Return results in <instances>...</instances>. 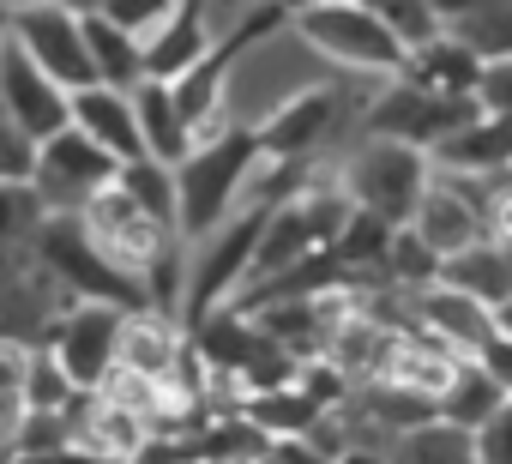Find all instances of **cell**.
I'll return each instance as SVG.
<instances>
[{
    "label": "cell",
    "mask_w": 512,
    "mask_h": 464,
    "mask_svg": "<svg viewBox=\"0 0 512 464\" xmlns=\"http://www.w3.org/2000/svg\"><path fill=\"white\" fill-rule=\"evenodd\" d=\"M332 79H338V73H332L290 25H278V31L253 37L247 49L229 55V73H223V115H229V127H241V133H260L284 103H296V97H308V91H320V85H332Z\"/></svg>",
    "instance_id": "1"
},
{
    "label": "cell",
    "mask_w": 512,
    "mask_h": 464,
    "mask_svg": "<svg viewBox=\"0 0 512 464\" xmlns=\"http://www.w3.org/2000/svg\"><path fill=\"white\" fill-rule=\"evenodd\" d=\"M260 169V133H217L205 145H193L175 163V236L199 242L211 229L247 205V181Z\"/></svg>",
    "instance_id": "2"
},
{
    "label": "cell",
    "mask_w": 512,
    "mask_h": 464,
    "mask_svg": "<svg viewBox=\"0 0 512 464\" xmlns=\"http://www.w3.org/2000/svg\"><path fill=\"white\" fill-rule=\"evenodd\" d=\"M290 31L338 73V79H368L386 85L404 73V49L392 43V31L362 7V0H308L290 13Z\"/></svg>",
    "instance_id": "3"
},
{
    "label": "cell",
    "mask_w": 512,
    "mask_h": 464,
    "mask_svg": "<svg viewBox=\"0 0 512 464\" xmlns=\"http://www.w3.org/2000/svg\"><path fill=\"white\" fill-rule=\"evenodd\" d=\"M332 175H338L350 211H362V217H374V223H386V229H404L410 211H416V199H422L428 181H434V163H428V151H416V145L356 133Z\"/></svg>",
    "instance_id": "4"
},
{
    "label": "cell",
    "mask_w": 512,
    "mask_h": 464,
    "mask_svg": "<svg viewBox=\"0 0 512 464\" xmlns=\"http://www.w3.org/2000/svg\"><path fill=\"white\" fill-rule=\"evenodd\" d=\"M79 229H85V242H91L115 272H127L133 284H145L151 272H163L169 260L187 254V242L175 236V229H163L157 217H145L121 187H103V193L79 211ZM145 302H151V296H145Z\"/></svg>",
    "instance_id": "5"
},
{
    "label": "cell",
    "mask_w": 512,
    "mask_h": 464,
    "mask_svg": "<svg viewBox=\"0 0 512 464\" xmlns=\"http://www.w3.org/2000/svg\"><path fill=\"white\" fill-rule=\"evenodd\" d=\"M115 157L97 151L79 127H61L55 139L37 145V163H31V193L43 199L49 217H79L103 187H115Z\"/></svg>",
    "instance_id": "6"
},
{
    "label": "cell",
    "mask_w": 512,
    "mask_h": 464,
    "mask_svg": "<svg viewBox=\"0 0 512 464\" xmlns=\"http://www.w3.org/2000/svg\"><path fill=\"white\" fill-rule=\"evenodd\" d=\"M7 43H13L43 79H55L67 97L85 91V85H97L91 55H85V25H79L73 7H61V0H43V7L7 13Z\"/></svg>",
    "instance_id": "7"
},
{
    "label": "cell",
    "mask_w": 512,
    "mask_h": 464,
    "mask_svg": "<svg viewBox=\"0 0 512 464\" xmlns=\"http://www.w3.org/2000/svg\"><path fill=\"white\" fill-rule=\"evenodd\" d=\"M115 332H121V308L73 302V308H61V320L49 326V338L37 350L55 356V368L73 380V392H97L115 374Z\"/></svg>",
    "instance_id": "8"
},
{
    "label": "cell",
    "mask_w": 512,
    "mask_h": 464,
    "mask_svg": "<svg viewBox=\"0 0 512 464\" xmlns=\"http://www.w3.org/2000/svg\"><path fill=\"white\" fill-rule=\"evenodd\" d=\"M0 121L7 127H19L25 139H55L61 127H73L67 121V91L55 85V79H43L13 43H0Z\"/></svg>",
    "instance_id": "9"
},
{
    "label": "cell",
    "mask_w": 512,
    "mask_h": 464,
    "mask_svg": "<svg viewBox=\"0 0 512 464\" xmlns=\"http://www.w3.org/2000/svg\"><path fill=\"white\" fill-rule=\"evenodd\" d=\"M67 121H73L97 151H109L115 163L145 157V145H139V121H133V97H127V91H109V85H85V91H73V97H67Z\"/></svg>",
    "instance_id": "10"
},
{
    "label": "cell",
    "mask_w": 512,
    "mask_h": 464,
    "mask_svg": "<svg viewBox=\"0 0 512 464\" xmlns=\"http://www.w3.org/2000/svg\"><path fill=\"white\" fill-rule=\"evenodd\" d=\"M392 344H398V326H386V320H374V314L350 308V314L332 326V338H326V362H332V368L344 374V386L356 392V386L386 380Z\"/></svg>",
    "instance_id": "11"
},
{
    "label": "cell",
    "mask_w": 512,
    "mask_h": 464,
    "mask_svg": "<svg viewBox=\"0 0 512 464\" xmlns=\"http://www.w3.org/2000/svg\"><path fill=\"white\" fill-rule=\"evenodd\" d=\"M410 326L434 332V338H440L446 350H458V356H476V344L494 332V314H488L482 302L458 296L452 284H428V290L410 296Z\"/></svg>",
    "instance_id": "12"
},
{
    "label": "cell",
    "mask_w": 512,
    "mask_h": 464,
    "mask_svg": "<svg viewBox=\"0 0 512 464\" xmlns=\"http://www.w3.org/2000/svg\"><path fill=\"white\" fill-rule=\"evenodd\" d=\"M211 31H205V13H199V0H187V7L175 19H163L151 37H145V79L157 85H175L187 67H199L211 55Z\"/></svg>",
    "instance_id": "13"
},
{
    "label": "cell",
    "mask_w": 512,
    "mask_h": 464,
    "mask_svg": "<svg viewBox=\"0 0 512 464\" xmlns=\"http://www.w3.org/2000/svg\"><path fill=\"white\" fill-rule=\"evenodd\" d=\"M404 85H416V91H428V97H476V79H482V61L458 43V37H434V43H422V49H410L404 55V73H398Z\"/></svg>",
    "instance_id": "14"
},
{
    "label": "cell",
    "mask_w": 512,
    "mask_h": 464,
    "mask_svg": "<svg viewBox=\"0 0 512 464\" xmlns=\"http://www.w3.org/2000/svg\"><path fill=\"white\" fill-rule=\"evenodd\" d=\"M127 97H133V121H139V145H145V157L175 169V163L193 151V127H187V115L175 109V91L157 85V79H145V85H133Z\"/></svg>",
    "instance_id": "15"
},
{
    "label": "cell",
    "mask_w": 512,
    "mask_h": 464,
    "mask_svg": "<svg viewBox=\"0 0 512 464\" xmlns=\"http://www.w3.org/2000/svg\"><path fill=\"white\" fill-rule=\"evenodd\" d=\"M458 362H464V356H458V350H446L434 332H422V326H404V332H398V344H392L386 380L434 404V398H440V386L452 380V368H458Z\"/></svg>",
    "instance_id": "16"
},
{
    "label": "cell",
    "mask_w": 512,
    "mask_h": 464,
    "mask_svg": "<svg viewBox=\"0 0 512 464\" xmlns=\"http://www.w3.org/2000/svg\"><path fill=\"white\" fill-rule=\"evenodd\" d=\"M79 25H85V55H91L97 85H109V91L145 85V43H139L133 31H121V25L103 19V13H85Z\"/></svg>",
    "instance_id": "17"
},
{
    "label": "cell",
    "mask_w": 512,
    "mask_h": 464,
    "mask_svg": "<svg viewBox=\"0 0 512 464\" xmlns=\"http://www.w3.org/2000/svg\"><path fill=\"white\" fill-rule=\"evenodd\" d=\"M440 284H452L458 296H470L488 314H500L512 302V254L500 242H476V248H464L458 260L440 266Z\"/></svg>",
    "instance_id": "18"
},
{
    "label": "cell",
    "mask_w": 512,
    "mask_h": 464,
    "mask_svg": "<svg viewBox=\"0 0 512 464\" xmlns=\"http://www.w3.org/2000/svg\"><path fill=\"white\" fill-rule=\"evenodd\" d=\"M241 416H247L253 428H260L272 446H278V440H302V434H308V428L326 416V404H314V398H308V392L290 380V386L247 392V398H241Z\"/></svg>",
    "instance_id": "19"
},
{
    "label": "cell",
    "mask_w": 512,
    "mask_h": 464,
    "mask_svg": "<svg viewBox=\"0 0 512 464\" xmlns=\"http://www.w3.org/2000/svg\"><path fill=\"white\" fill-rule=\"evenodd\" d=\"M500 404H506V392H500V386H494V380H488V374L470 362V356H464V362L452 368V380L440 386V398H434V416H440L446 428H464V434H476V428H482V422H488Z\"/></svg>",
    "instance_id": "20"
},
{
    "label": "cell",
    "mask_w": 512,
    "mask_h": 464,
    "mask_svg": "<svg viewBox=\"0 0 512 464\" xmlns=\"http://www.w3.org/2000/svg\"><path fill=\"white\" fill-rule=\"evenodd\" d=\"M187 452L205 458V464H266L272 458V440L235 410V416H205L199 434L187 440Z\"/></svg>",
    "instance_id": "21"
},
{
    "label": "cell",
    "mask_w": 512,
    "mask_h": 464,
    "mask_svg": "<svg viewBox=\"0 0 512 464\" xmlns=\"http://www.w3.org/2000/svg\"><path fill=\"white\" fill-rule=\"evenodd\" d=\"M386 464H476V440H470L464 428H446V422L434 416V422L398 434V440L386 446Z\"/></svg>",
    "instance_id": "22"
},
{
    "label": "cell",
    "mask_w": 512,
    "mask_h": 464,
    "mask_svg": "<svg viewBox=\"0 0 512 464\" xmlns=\"http://www.w3.org/2000/svg\"><path fill=\"white\" fill-rule=\"evenodd\" d=\"M115 187H121L145 217H157L163 229H175V169H169V163L133 157V163H121V169H115Z\"/></svg>",
    "instance_id": "23"
},
{
    "label": "cell",
    "mask_w": 512,
    "mask_h": 464,
    "mask_svg": "<svg viewBox=\"0 0 512 464\" xmlns=\"http://www.w3.org/2000/svg\"><path fill=\"white\" fill-rule=\"evenodd\" d=\"M25 344H7L0 338V464L19 458V428H25Z\"/></svg>",
    "instance_id": "24"
},
{
    "label": "cell",
    "mask_w": 512,
    "mask_h": 464,
    "mask_svg": "<svg viewBox=\"0 0 512 464\" xmlns=\"http://www.w3.org/2000/svg\"><path fill=\"white\" fill-rule=\"evenodd\" d=\"M43 199L31 193V181H0V248H31L43 236Z\"/></svg>",
    "instance_id": "25"
},
{
    "label": "cell",
    "mask_w": 512,
    "mask_h": 464,
    "mask_svg": "<svg viewBox=\"0 0 512 464\" xmlns=\"http://www.w3.org/2000/svg\"><path fill=\"white\" fill-rule=\"evenodd\" d=\"M362 7L392 31V43L410 55V49H422V43H434L440 37V19H434V0H362Z\"/></svg>",
    "instance_id": "26"
},
{
    "label": "cell",
    "mask_w": 512,
    "mask_h": 464,
    "mask_svg": "<svg viewBox=\"0 0 512 464\" xmlns=\"http://www.w3.org/2000/svg\"><path fill=\"white\" fill-rule=\"evenodd\" d=\"M446 37H458L482 67H500V61H512V0H500V7H488L482 19H470V25H458V31H446Z\"/></svg>",
    "instance_id": "27"
},
{
    "label": "cell",
    "mask_w": 512,
    "mask_h": 464,
    "mask_svg": "<svg viewBox=\"0 0 512 464\" xmlns=\"http://www.w3.org/2000/svg\"><path fill=\"white\" fill-rule=\"evenodd\" d=\"M67 398H73V380L55 368V356L49 350H31L25 356V410H49L55 416Z\"/></svg>",
    "instance_id": "28"
},
{
    "label": "cell",
    "mask_w": 512,
    "mask_h": 464,
    "mask_svg": "<svg viewBox=\"0 0 512 464\" xmlns=\"http://www.w3.org/2000/svg\"><path fill=\"white\" fill-rule=\"evenodd\" d=\"M187 7V0H103V19H115L121 31H133L139 43L163 25V19H175Z\"/></svg>",
    "instance_id": "29"
},
{
    "label": "cell",
    "mask_w": 512,
    "mask_h": 464,
    "mask_svg": "<svg viewBox=\"0 0 512 464\" xmlns=\"http://www.w3.org/2000/svg\"><path fill=\"white\" fill-rule=\"evenodd\" d=\"M470 440H476V464H512V398H506Z\"/></svg>",
    "instance_id": "30"
},
{
    "label": "cell",
    "mask_w": 512,
    "mask_h": 464,
    "mask_svg": "<svg viewBox=\"0 0 512 464\" xmlns=\"http://www.w3.org/2000/svg\"><path fill=\"white\" fill-rule=\"evenodd\" d=\"M470 362H476V368H482V374H488V380L506 392V398H512V338H506L500 326H494V332L476 344V356H470Z\"/></svg>",
    "instance_id": "31"
},
{
    "label": "cell",
    "mask_w": 512,
    "mask_h": 464,
    "mask_svg": "<svg viewBox=\"0 0 512 464\" xmlns=\"http://www.w3.org/2000/svg\"><path fill=\"white\" fill-rule=\"evenodd\" d=\"M476 109H482V115H512V61L482 67V79H476Z\"/></svg>",
    "instance_id": "32"
},
{
    "label": "cell",
    "mask_w": 512,
    "mask_h": 464,
    "mask_svg": "<svg viewBox=\"0 0 512 464\" xmlns=\"http://www.w3.org/2000/svg\"><path fill=\"white\" fill-rule=\"evenodd\" d=\"M488 7H500V0H434V19H440V31H458V25L482 19Z\"/></svg>",
    "instance_id": "33"
},
{
    "label": "cell",
    "mask_w": 512,
    "mask_h": 464,
    "mask_svg": "<svg viewBox=\"0 0 512 464\" xmlns=\"http://www.w3.org/2000/svg\"><path fill=\"white\" fill-rule=\"evenodd\" d=\"M13 464H103V458H91L79 446H55V452H19Z\"/></svg>",
    "instance_id": "34"
},
{
    "label": "cell",
    "mask_w": 512,
    "mask_h": 464,
    "mask_svg": "<svg viewBox=\"0 0 512 464\" xmlns=\"http://www.w3.org/2000/svg\"><path fill=\"white\" fill-rule=\"evenodd\" d=\"M338 464H386V452H338Z\"/></svg>",
    "instance_id": "35"
},
{
    "label": "cell",
    "mask_w": 512,
    "mask_h": 464,
    "mask_svg": "<svg viewBox=\"0 0 512 464\" xmlns=\"http://www.w3.org/2000/svg\"><path fill=\"white\" fill-rule=\"evenodd\" d=\"M494 326H500V332H506V338H512V302H506V308H500V314H494Z\"/></svg>",
    "instance_id": "36"
},
{
    "label": "cell",
    "mask_w": 512,
    "mask_h": 464,
    "mask_svg": "<svg viewBox=\"0 0 512 464\" xmlns=\"http://www.w3.org/2000/svg\"><path fill=\"white\" fill-rule=\"evenodd\" d=\"M19 7H43V0H0V13H19Z\"/></svg>",
    "instance_id": "37"
},
{
    "label": "cell",
    "mask_w": 512,
    "mask_h": 464,
    "mask_svg": "<svg viewBox=\"0 0 512 464\" xmlns=\"http://www.w3.org/2000/svg\"><path fill=\"white\" fill-rule=\"evenodd\" d=\"M0 43H7V13H0Z\"/></svg>",
    "instance_id": "38"
},
{
    "label": "cell",
    "mask_w": 512,
    "mask_h": 464,
    "mask_svg": "<svg viewBox=\"0 0 512 464\" xmlns=\"http://www.w3.org/2000/svg\"><path fill=\"white\" fill-rule=\"evenodd\" d=\"M181 464H205V458H193V452H187V458H181Z\"/></svg>",
    "instance_id": "39"
}]
</instances>
